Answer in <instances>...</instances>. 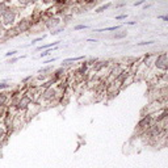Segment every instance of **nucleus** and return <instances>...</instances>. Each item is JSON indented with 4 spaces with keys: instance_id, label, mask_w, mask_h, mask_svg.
Returning a JSON list of instances; mask_svg holds the SVG:
<instances>
[{
    "instance_id": "obj_1",
    "label": "nucleus",
    "mask_w": 168,
    "mask_h": 168,
    "mask_svg": "<svg viewBox=\"0 0 168 168\" xmlns=\"http://www.w3.org/2000/svg\"><path fill=\"white\" fill-rule=\"evenodd\" d=\"M168 71V53H160L155 55L153 65H151L149 72H147V79L154 78V84L158 83V78Z\"/></svg>"
},
{
    "instance_id": "obj_2",
    "label": "nucleus",
    "mask_w": 168,
    "mask_h": 168,
    "mask_svg": "<svg viewBox=\"0 0 168 168\" xmlns=\"http://www.w3.org/2000/svg\"><path fill=\"white\" fill-rule=\"evenodd\" d=\"M20 15H21V8H18L15 4H11L0 17V25L3 28H7V29L11 26H15Z\"/></svg>"
},
{
    "instance_id": "obj_3",
    "label": "nucleus",
    "mask_w": 168,
    "mask_h": 168,
    "mask_svg": "<svg viewBox=\"0 0 168 168\" xmlns=\"http://www.w3.org/2000/svg\"><path fill=\"white\" fill-rule=\"evenodd\" d=\"M155 123V116L154 113H146L143 114L141 119H139V122L137 123V130L141 131V133H145V131L151 127Z\"/></svg>"
},
{
    "instance_id": "obj_4",
    "label": "nucleus",
    "mask_w": 168,
    "mask_h": 168,
    "mask_svg": "<svg viewBox=\"0 0 168 168\" xmlns=\"http://www.w3.org/2000/svg\"><path fill=\"white\" fill-rule=\"evenodd\" d=\"M32 25H33V21H32L30 16H26V17H20L15 26L17 28V30L21 34L24 32H29L32 29Z\"/></svg>"
},
{
    "instance_id": "obj_5",
    "label": "nucleus",
    "mask_w": 168,
    "mask_h": 168,
    "mask_svg": "<svg viewBox=\"0 0 168 168\" xmlns=\"http://www.w3.org/2000/svg\"><path fill=\"white\" fill-rule=\"evenodd\" d=\"M41 109H42V106L39 105V102L33 101L29 106L26 108V110L24 112V116H25V119H26V121H30L32 118H34L35 116H37V114L39 113V112H41Z\"/></svg>"
},
{
    "instance_id": "obj_6",
    "label": "nucleus",
    "mask_w": 168,
    "mask_h": 168,
    "mask_svg": "<svg viewBox=\"0 0 168 168\" xmlns=\"http://www.w3.org/2000/svg\"><path fill=\"white\" fill-rule=\"evenodd\" d=\"M32 102H33V99H32L26 92H24L21 99H20V101H18V104H17V112H25L26 108L29 106Z\"/></svg>"
},
{
    "instance_id": "obj_7",
    "label": "nucleus",
    "mask_w": 168,
    "mask_h": 168,
    "mask_svg": "<svg viewBox=\"0 0 168 168\" xmlns=\"http://www.w3.org/2000/svg\"><path fill=\"white\" fill-rule=\"evenodd\" d=\"M43 22H45V29L53 32L57 29V26L61 25V17L59 16H51V17L45 20Z\"/></svg>"
},
{
    "instance_id": "obj_8",
    "label": "nucleus",
    "mask_w": 168,
    "mask_h": 168,
    "mask_svg": "<svg viewBox=\"0 0 168 168\" xmlns=\"http://www.w3.org/2000/svg\"><path fill=\"white\" fill-rule=\"evenodd\" d=\"M37 3V0H15L13 4L17 5L18 8H26V7H30V5H34Z\"/></svg>"
},
{
    "instance_id": "obj_9",
    "label": "nucleus",
    "mask_w": 168,
    "mask_h": 168,
    "mask_svg": "<svg viewBox=\"0 0 168 168\" xmlns=\"http://www.w3.org/2000/svg\"><path fill=\"white\" fill-rule=\"evenodd\" d=\"M18 34H20V32L17 30V28H16V26H11V28H8V29L4 32V37H5V38H15V37H17Z\"/></svg>"
},
{
    "instance_id": "obj_10",
    "label": "nucleus",
    "mask_w": 168,
    "mask_h": 168,
    "mask_svg": "<svg viewBox=\"0 0 168 168\" xmlns=\"http://www.w3.org/2000/svg\"><path fill=\"white\" fill-rule=\"evenodd\" d=\"M86 57H76V58H67V59H63L62 61V67H67V66H71L76 62H80V61H84Z\"/></svg>"
},
{
    "instance_id": "obj_11",
    "label": "nucleus",
    "mask_w": 168,
    "mask_h": 168,
    "mask_svg": "<svg viewBox=\"0 0 168 168\" xmlns=\"http://www.w3.org/2000/svg\"><path fill=\"white\" fill-rule=\"evenodd\" d=\"M8 100H9V95H8L7 92L0 91V109L5 108V105L8 104Z\"/></svg>"
},
{
    "instance_id": "obj_12",
    "label": "nucleus",
    "mask_w": 168,
    "mask_h": 168,
    "mask_svg": "<svg viewBox=\"0 0 168 168\" xmlns=\"http://www.w3.org/2000/svg\"><path fill=\"white\" fill-rule=\"evenodd\" d=\"M53 71H54L53 66H45V67H42V69L38 70V74L39 75H46V76H50V72H53Z\"/></svg>"
},
{
    "instance_id": "obj_13",
    "label": "nucleus",
    "mask_w": 168,
    "mask_h": 168,
    "mask_svg": "<svg viewBox=\"0 0 168 168\" xmlns=\"http://www.w3.org/2000/svg\"><path fill=\"white\" fill-rule=\"evenodd\" d=\"M127 35V30L125 29H119V32H116V33L112 35L114 39H122V38H125Z\"/></svg>"
},
{
    "instance_id": "obj_14",
    "label": "nucleus",
    "mask_w": 168,
    "mask_h": 168,
    "mask_svg": "<svg viewBox=\"0 0 168 168\" xmlns=\"http://www.w3.org/2000/svg\"><path fill=\"white\" fill-rule=\"evenodd\" d=\"M122 29V25H114V26H108V28H102V29H97L95 32H99V33H101V32H113V30H119Z\"/></svg>"
},
{
    "instance_id": "obj_15",
    "label": "nucleus",
    "mask_w": 168,
    "mask_h": 168,
    "mask_svg": "<svg viewBox=\"0 0 168 168\" xmlns=\"http://www.w3.org/2000/svg\"><path fill=\"white\" fill-rule=\"evenodd\" d=\"M112 7V3L109 2V3H106V4H102L101 7H99V8H96V13H102V12H105V11H108L109 8Z\"/></svg>"
},
{
    "instance_id": "obj_16",
    "label": "nucleus",
    "mask_w": 168,
    "mask_h": 168,
    "mask_svg": "<svg viewBox=\"0 0 168 168\" xmlns=\"http://www.w3.org/2000/svg\"><path fill=\"white\" fill-rule=\"evenodd\" d=\"M61 41H57V42H51V43H47V45H41L39 47H37V50H46V49H50V47H55L58 46Z\"/></svg>"
},
{
    "instance_id": "obj_17",
    "label": "nucleus",
    "mask_w": 168,
    "mask_h": 168,
    "mask_svg": "<svg viewBox=\"0 0 168 168\" xmlns=\"http://www.w3.org/2000/svg\"><path fill=\"white\" fill-rule=\"evenodd\" d=\"M55 47H57V46H55ZM55 47H50V49H46V50H43V53H41V54H39V57H41V58L49 57V55H50V54H51V53H53V51L55 50Z\"/></svg>"
},
{
    "instance_id": "obj_18",
    "label": "nucleus",
    "mask_w": 168,
    "mask_h": 168,
    "mask_svg": "<svg viewBox=\"0 0 168 168\" xmlns=\"http://www.w3.org/2000/svg\"><path fill=\"white\" fill-rule=\"evenodd\" d=\"M8 7H9V5H8L7 3H3V2H0V17H2V15H3L4 12L7 11V8H8Z\"/></svg>"
},
{
    "instance_id": "obj_19",
    "label": "nucleus",
    "mask_w": 168,
    "mask_h": 168,
    "mask_svg": "<svg viewBox=\"0 0 168 168\" xmlns=\"http://www.w3.org/2000/svg\"><path fill=\"white\" fill-rule=\"evenodd\" d=\"M11 88V84H7V83H4L2 82L0 83V91H4V89H9Z\"/></svg>"
},
{
    "instance_id": "obj_20",
    "label": "nucleus",
    "mask_w": 168,
    "mask_h": 168,
    "mask_svg": "<svg viewBox=\"0 0 168 168\" xmlns=\"http://www.w3.org/2000/svg\"><path fill=\"white\" fill-rule=\"evenodd\" d=\"M155 41H142V42H138L137 46H147V45H153Z\"/></svg>"
},
{
    "instance_id": "obj_21",
    "label": "nucleus",
    "mask_w": 168,
    "mask_h": 168,
    "mask_svg": "<svg viewBox=\"0 0 168 168\" xmlns=\"http://www.w3.org/2000/svg\"><path fill=\"white\" fill-rule=\"evenodd\" d=\"M21 58H25V55H21V57H16V58H11V59H9V61H8L7 63H9V65H12V63L17 62L18 59H21Z\"/></svg>"
},
{
    "instance_id": "obj_22",
    "label": "nucleus",
    "mask_w": 168,
    "mask_h": 168,
    "mask_svg": "<svg viewBox=\"0 0 168 168\" xmlns=\"http://www.w3.org/2000/svg\"><path fill=\"white\" fill-rule=\"evenodd\" d=\"M18 51L17 50H12V51H8V53H5V57L7 58H9V57H15L16 54H17Z\"/></svg>"
},
{
    "instance_id": "obj_23",
    "label": "nucleus",
    "mask_w": 168,
    "mask_h": 168,
    "mask_svg": "<svg viewBox=\"0 0 168 168\" xmlns=\"http://www.w3.org/2000/svg\"><path fill=\"white\" fill-rule=\"evenodd\" d=\"M83 29H88V25H76V26H74V30H83Z\"/></svg>"
},
{
    "instance_id": "obj_24",
    "label": "nucleus",
    "mask_w": 168,
    "mask_h": 168,
    "mask_svg": "<svg viewBox=\"0 0 168 168\" xmlns=\"http://www.w3.org/2000/svg\"><path fill=\"white\" fill-rule=\"evenodd\" d=\"M62 30H63V28L61 26V28H58V29H55V30H53V32H50V34H51V35H57V34L61 33Z\"/></svg>"
},
{
    "instance_id": "obj_25",
    "label": "nucleus",
    "mask_w": 168,
    "mask_h": 168,
    "mask_svg": "<svg viewBox=\"0 0 168 168\" xmlns=\"http://www.w3.org/2000/svg\"><path fill=\"white\" fill-rule=\"evenodd\" d=\"M43 38H45V35H41V37H38V38L33 39V41H32V43H30V46H32V45H35V43H37V42H39V41H42Z\"/></svg>"
},
{
    "instance_id": "obj_26",
    "label": "nucleus",
    "mask_w": 168,
    "mask_h": 168,
    "mask_svg": "<svg viewBox=\"0 0 168 168\" xmlns=\"http://www.w3.org/2000/svg\"><path fill=\"white\" fill-rule=\"evenodd\" d=\"M145 3H146V0H139V2L134 3V7H139V5H142V4H145Z\"/></svg>"
},
{
    "instance_id": "obj_27",
    "label": "nucleus",
    "mask_w": 168,
    "mask_h": 168,
    "mask_svg": "<svg viewBox=\"0 0 168 168\" xmlns=\"http://www.w3.org/2000/svg\"><path fill=\"white\" fill-rule=\"evenodd\" d=\"M127 17V15H119V16H116V20H125Z\"/></svg>"
},
{
    "instance_id": "obj_28",
    "label": "nucleus",
    "mask_w": 168,
    "mask_h": 168,
    "mask_svg": "<svg viewBox=\"0 0 168 168\" xmlns=\"http://www.w3.org/2000/svg\"><path fill=\"white\" fill-rule=\"evenodd\" d=\"M159 18H160V20H164V21L168 22V15H162V16H159Z\"/></svg>"
},
{
    "instance_id": "obj_29",
    "label": "nucleus",
    "mask_w": 168,
    "mask_h": 168,
    "mask_svg": "<svg viewBox=\"0 0 168 168\" xmlns=\"http://www.w3.org/2000/svg\"><path fill=\"white\" fill-rule=\"evenodd\" d=\"M57 61V58H50V59H47V61H45L43 63H45V65H47V63H51V62H55Z\"/></svg>"
},
{
    "instance_id": "obj_30",
    "label": "nucleus",
    "mask_w": 168,
    "mask_h": 168,
    "mask_svg": "<svg viewBox=\"0 0 168 168\" xmlns=\"http://www.w3.org/2000/svg\"><path fill=\"white\" fill-rule=\"evenodd\" d=\"M0 2H3V3H7L8 5H11V4H13L15 0H0Z\"/></svg>"
},
{
    "instance_id": "obj_31",
    "label": "nucleus",
    "mask_w": 168,
    "mask_h": 168,
    "mask_svg": "<svg viewBox=\"0 0 168 168\" xmlns=\"http://www.w3.org/2000/svg\"><path fill=\"white\" fill-rule=\"evenodd\" d=\"M126 25H137V21H126Z\"/></svg>"
},
{
    "instance_id": "obj_32",
    "label": "nucleus",
    "mask_w": 168,
    "mask_h": 168,
    "mask_svg": "<svg viewBox=\"0 0 168 168\" xmlns=\"http://www.w3.org/2000/svg\"><path fill=\"white\" fill-rule=\"evenodd\" d=\"M151 5H150V4H145V5H143V9H147V8H150Z\"/></svg>"
},
{
    "instance_id": "obj_33",
    "label": "nucleus",
    "mask_w": 168,
    "mask_h": 168,
    "mask_svg": "<svg viewBox=\"0 0 168 168\" xmlns=\"http://www.w3.org/2000/svg\"><path fill=\"white\" fill-rule=\"evenodd\" d=\"M87 42H97V41H96V39H91L89 38V39H87Z\"/></svg>"
}]
</instances>
